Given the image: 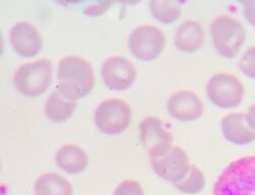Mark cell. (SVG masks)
Returning <instances> with one entry per match:
<instances>
[{"label":"cell","mask_w":255,"mask_h":195,"mask_svg":"<svg viewBox=\"0 0 255 195\" xmlns=\"http://www.w3.org/2000/svg\"><path fill=\"white\" fill-rule=\"evenodd\" d=\"M100 73L104 84L110 90L122 92L134 84L137 69L129 58L122 55H112L102 62Z\"/></svg>","instance_id":"cell-9"},{"label":"cell","mask_w":255,"mask_h":195,"mask_svg":"<svg viewBox=\"0 0 255 195\" xmlns=\"http://www.w3.org/2000/svg\"><path fill=\"white\" fill-rule=\"evenodd\" d=\"M56 165L68 174H79L88 166V156L80 145L63 144L55 154Z\"/></svg>","instance_id":"cell-15"},{"label":"cell","mask_w":255,"mask_h":195,"mask_svg":"<svg viewBox=\"0 0 255 195\" xmlns=\"http://www.w3.org/2000/svg\"><path fill=\"white\" fill-rule=\"evenodd\" d=\"M166 110L169 116L178 121L192 122L202 116L204 105L196 93L189 90H181L168 97Z\"/></svg>","instance_id":"cell-11"},{"label":"cell","mask_w":255,"mask_h":195,"mask_svg":"<svg viewBox=\"0 0 255 195\" xmlns=\"http://www.w3.org/2000/svg\"><path fill=\"white\" fill-rule=\"evenodd\" d=\"M224 137L233 144L247 145L255 140V131L247 125L245 113L232 112L222 119Z\"/></svg>","instance_id":"cell-13"},{"label":"cell","mask_w":255,"mask_h":195,"mask_svg":"<svg viewBox=\"0 0 255 195\" xmlns=\"http://www.w3.org/2000/svg\"><path fill=\"white\" fill-rule=\"evenodd\" d=\"M210 35L216 50L225 58H235L246 40V30L235 17L219 15L210 24Z\"/></svg>","instance_id":"cell-4"},{"label":"cell","mask_w":255,"mask_h":195,"mask_svg":"<svg viewBox=\"0 0 255 195\" xmlns=\"http://www.w3.org/2000/svg\"><path fill=\"white\" fill-rule=\"evenodd\" d=\"M113 4H114L113 1H101V2L90 3L89 5H87L84 8L83 13L89 16H97L104 13L105 11H108Z\"/></svg>","instance_id":"cell-22"},{"label":"cell","mask_w":255,"mask_h":195,"mask_svg":"<svg viewBox=\"0 0 255 195\" xmlns=\"http://www.w3.org/2000/svg\"><path fill=\"white\" fill-rule=\"evenodd\" d=\"M53 66L48 58L26 62L15 69L13 83L16 90L27 97L44 94L52 82Z\"/></svg>","instance_id":"cell-3"},{"label":"cell","mask_w":255,"mask_h":195,"mask_svg":"<svg viewBox=\"0 0 255 195\" xmlns=\"http://www.w3.org/2000/svg\"><path fill=\"white\" fill-rule=\"evenodd\" d=\"M176 188L186 194H197L205 186V175L196 165H191L186 177L175 184Z\"/></svg>","instance_id":"cell-19"},{"label":"cell","mask_w":255,"mask_h":195,"mask_svg":"<svg viewBox=\"0 0 255 195\" xmlns=\"http://www.w3.org/2000/svg\"><path fill=\"white\" fill-rule=\"evenodd\" d=\"M9 40L14 51L26 58L35 57L42 49L40 32L28 20L17 21L10 28Z\"/></svg>","instance_id":"cell-12"},{"label":"cell","mask_w":255,"mask_h":195,"mask_svg":"<svg viewBox=\"0 0 255 195\" xmlns=\"http://www.w3.org/2000/svg\"><path fill=\"white\" fill-rule=\"evenodd\" d=\"M245 119L247 125L253 130V131H255V104L249 107L248 111L245 113Z\"/></svg>","instance_id":"cell-24"},{"label":"cell","mask_w":255,"mask_h":195,"mask_svg":"<svg viewBox=\"0 0 255 195\" xmlns=\"http://www.w3.org/2000/svg\"><path fill=\"white\" fill-rule=\"evenodd\" d=\"M243 5V12L248 23L255 28V0H247L241 2Z\"/></svg>","instance_id":"cell-23"},{"label":"cell","mask_w":255,"mask_h":195,"mask_svg":"<svg viewBox=\"0 0 255 195\" xmlns=\"http://www.w3.org/2000/svg\"><path fill=\"white\" fill-rule=\"evenodd\" d=\"M76 108V102L66 99L58 91H53L45 101L44 113L48 120L62 123L69 120Z\"/></svg>","instance_id":"cell-16"},{"label":"cell","mask_w":255,"mask_h":195,"mask_svg":"<svg viewBox=\"0 0 255 195\" xmlns=\"http://www.w3.org/2000/svg\"><path fill=\"white\" fill-rule=\"evenodd\" d=\"M238 68L247 77L255 79V46L244 51L238 62Z\"/></svg>","instance_id":"cell-20"},{"label":"cell","mask_w":255,"mask_h":195,"mask_svg":"<svg viewBox=\"0 0 255 195\" xmlns=\"http://www.w3.org/2000/svg\"><path fill=\"white\" fill-rule=\"evenodd\" d=\"M132 118L131 107L125 100L110 98L98 104L94 112V122L101 132L116 135L129 127Z\"/></svg>","instance_id":"cell-5"},{"label":"cell","mask_w":255,"mask_h":195,"mask_svg":"<svg viewBox=\"0 0 255 195\" xmlns=\"http://www.w3.org/2000/svg\"><path fill=\"white\" fill-rule=\"evenodd\" d=\"M35 195H73V186L57 173H46L36 180Z\"/></svg>","instance_id":"cell-17"},{"label":"cell","mask_w":255,"mask_h":195,"mask_svg":"<svg viewBox=\"0 0 255 195\" xmlns=\"http://www.w3.org/2000/svg\"><path fill=\"white\" fill-rule=\"evenodd\" d=\"M114 195H144V191L138 181L125 180L116 187Z\"/></svg>","instance_id":"cell-21"},{"label":"cell","mask_w":255,"mask_h":195,"mask_svg":"<svg viewBox=\"0 0 255 195\" xmlns=\"http://www.w3.org/2000/svg\"><path fill=\"white\" fill-rule=\"evenodd\" d=\"M166 43L161 29L152 25L135 28L128 39V46L134 57L142 61H152L160 56Z\"/></svg>","instance_id":"cell-7"},{"label":"cell","mask_w":255,"mask_h":195,"mask_svg":"<svg viewBox=\"0 0 255 195\" xmlns=\"http://www.w3.org/2000/svg\"><path fill=\"white\" fill-rule=\"evenodd\" d=\"M206 95L209 101L218 108L233 109L242 103L245 89L242 81L236 75L219 72L208 79Z\"/></svg>","instance_id":"cell-6"},{"label":"cell","mask_w":255,"mask_h":195,"mask_svg":"<svg viewBox=\"0 0 255 195\" xmlns=\"http://www.w3.org/2000/svg\"><path fill=\"white\" fill-rule=\"evenodd\" d=\"M151 167L161 179L176 184L186 177L191 165L186 151L174 145L163 157L151 159Z\"/></svg>","instance_id":"cell-10"},{"label":"cell","mask_w":255,"mask_h":195,"mask_svg":"<svg viewBox=\"0 0 255 195\" xmlns=\"http://www.w3.org/2000/svg\"><path fill=\"white\" fill-rule=\"evenodd\" d=\"M149 9L154 19L165 25L175 23L183 14V8L169 0H152L149 2Z\"/></svg>","instance_id":"cell-18"},{"label":"cell","mask_w":255,"mask_h":195,"mask_svg":"<svg viewBox=\"0 0 255 195\" xmlns=\"http://www.w3.org/2000/svg\"><path fill=\"white\" fill-rule=\"evenodd\" d=\"M211 195H255V156L229 163L219 175Z\"/></svg>","instance_id":"cell-2"},{"label":"cell","mask_w":255,"mask_h":195,"mask_svg":"<svg viewBox=\"0 0 255 195\" xmlns=\"http://www.w3.org/2000/svg\"><path fill=\"white\" fill-rule=\"evenodd\" d=\"M95 85V73L91 63L79 55L60 59L57 66L56 91L68 100L76 102L88 96Z\"/></svg>","instance_id":"cell-1"},{"label":"cell","mask_w":255,"mask_h":195,"mask_svg":"<svg viewBox=\"0 0 255 195\" xmlns=\"http://www.w3.org/2000/svg\"><path fill=\"white\" fill-rule=\"evenodd\" d=\"M140 141L151 159L161 158L174 146V135L164 122L155 116H147L139 124Z\"/></svg>","instance_id":"cell-8"},{"label":"cell","mask_w":255,"mask_h":195,"mask_svg":"<svg viewBox=\"0 0 255 195\" xmlns=\"http://www.w3.org/2000/svg\"><path fill=\"white\" fill-rule=\"evenodd\" d=\"M205 41V31L197 20L187 19L178 27L174 44L179 51L184 53H194L199 51Z\"/></svg>","instance_id":"cell-14"}]
</instances>
